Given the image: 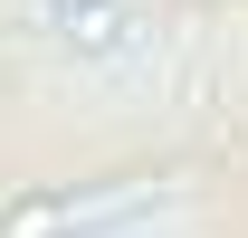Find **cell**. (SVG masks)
I'll return each instance as SVG.
<instances>
[{
	"instance_id": "cell-1",
	"label": "cell",
	"mask_w": 248,
	"mask_h": 238,
	"mask_svg": "<svg viewBox=\"0 0 248 238\" xmlns=\"http://www.w3.org/2000/svg\"><path fill=\"white\" fill-rule=\"evenodd\" d=\"M172 200L162 172H105V181H48V191H19L0 238H86V229H124L143 209Z\"/></svg>"
},
{
	"instance_id": "cell-3",
	"label": "cell",
	"mask_w": 248,
	"mask_h": 238,
	"mask_svg": "<svg viewBox=\"0 0 248 238\" xmlns=\"http://www.w3.org/2000/svg\"><path fill=\"white\" fill-rule=\"evenodd\" d=\"M38 10H77V0H38Z\"/></svg>"
},
{
	"instance_id": "cell-2",
	"label": "cell",
	"mask_w": 248,
	"mask_h": 238,
	"mask_svg": "<svg viewBox=\"0 0 248 238\" xmlns=\"http://www.w3.org/2000/svg\"><path fill=\"white\" fill-rule=\"evenodd\" d=\"M48 19H58V48L77 67H115V58H134V48H143V10H134V0H77V10H48Z\"/></svg>"
}]
</instances>
